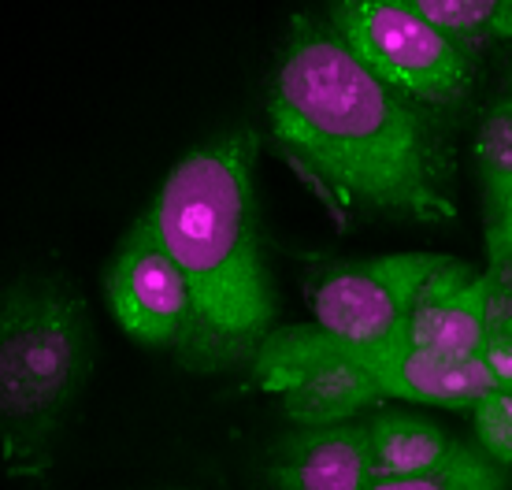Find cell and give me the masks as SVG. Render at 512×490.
I'll use <instances>...</instances> for the list:
<instances>
[{
	"mask_svg": "<svg viewBox=\"0 0 512 490\" xmlns=\"http://www.w3.org/2000/svg\"><path fill=\"white\" fill-rule=\"evenodd\" d=\"M149 490H193V487H149Z\"/></svg>",
	"mask_w": 512,
	"mask_h": 490,
	"instance_id": "d6986e66",
	"label": "cell"
},
{
	"mask_svg": "<svg viewBox=\"0 0 512 490\" xmlns=\"http://www.w3.org/2000/svg\"><path fill=\"white\" fill-rule=\"evenodd\" d=\"M256 156V130L219 134L179 156L141 212L190 283V323L175 346L186 372L249 368L275 331L279 305L260 242Z\"/></svg>",
	"mask_w": 512,
	"mask_h": 490,
	"instance_id": "7a4b0ae2",
	"label": "cell"
},
{
	"mask_svg": "<svg viewBox=\"0 0 512 490\" xmlns=\"http://www.w3.org/2000/svg\"><path fill=\"white\" fill-rule=\"evenodd\" d=\"M386 398L416 401V405H435V409H468L475 401L498 387L483 357H449L435 349L397 346L383 361L372 364Z\"/></svg>",
	"mask_w": 512,
	"mask_h": 490,
	"instance_id": "30bf717a",
	"label": "cell"
},
{
	"mask_svg": "<svg viewBox=\"0 0 512 490\" xmlns=\"http://www.w3.org/2000/svg\"><path fill=\"white\" fill-rule=\"evenodd\" d=\"M457 41L468 56L498 34H512V0H397Z\"/></svg>",
	"mask_w": 512,
	"mask_h": 490,
	"instance_id": "7c38bea8",
	"label": "cell"
},
{
	"mask_svg": "<svg viewBox=\"0 0 512 490\" xmlns=\"http://www.w3.org/2000/svg\"><path fill=\"white\" fill-rule=\"evenodd\" d=\"M490 290H494V331H512V253L490 260Z\"/></svg>",
	"mask_w": 512,
	"mask_h": 490,
	"instance_id": "2e32d148",
	"label": "cell"
},
{
	"mask_svg": "<svg viewBox=\"0 0 512 490\" xmlns=\"http://www.w3.org/2000/svg\"><path fill=\"white\" fill-rule=\"evenodd\" d=\"M104 294L116 323L134 342L153 349L179 346L193 309L190 283L145 216H138L123 234L104 271Z\"/></svg>",
	"mask_w": 512,
	"mask_h": 490,
	"instance_id": "52a82bcc",
	"label": "cell"
},
{
	"mask_svg": "<svg viewBox=\"0 0 512 490\" xmlns=\"http://www.w3.org/2000/svg\"><path fill=\"white\" fill-rule=\"evenodd\" d=\"M364 424H368V442H372L375 479L416 476V472H427V468L449 461L461 450V442L453 439L446 427H438L435 420L416 413L386 409Z\"/></svg>",
	"mask_w": 512,
	"mask_h": 490,
	"instance_id": "8fae6325",
	"label": "cell"
},
{
	"mask_svg": "<svg viewBox=\"0 0 512 490\" xmlns=\"http://www.w3.org/2000/svg\"><path fill=\"white\" fill-rule=\"evenodd\" d=\"M368 490H509V479H505V468L490 461L479 446L461 442V450L442 465L416 476L372 479Z\"/></svg>",
	"mask_w": 512,
	"mask_h": 490,
	"instance_id": "5bb4252c",
	"label": "cell"
},
{
	"mask_svg": "<svg viewBox=\"0 0 512 490\" xmlns=\"http://www.w3.org/2000/svg\"><path fill=\"white\" fill-rule=\"evenodd\" d=\"M260 390L282 401L297 427L346 424L386 398L375 368L320 323L275 327L249 364Z\"/></svg>",
	"mask_w": 512,
	"mask_h": 490,
	"instance_id": "5b68a950",
	"label": "cell"
},
{
	"mask_svg": "<svg viewBox=\"0 0 512 490\" xmlns=\"http://www.w3.org/2000/svg\"><path fill=\"white\" fill-rule=\"evenodd\" d=\"M494 335L490 275H475L461 260H446L420 290L405 323V342L449 357H479Z\"/></svg>",
	"mask_w": 512,
	"mask_h": 490,
	"instance_id": "ba28073f",
	"label": "cell"
},
{
	"mask_svg": "<svg viewBox=\"0 0 512 490\" xmlns=\"http://www.w3.org/2000/svg\"><path fill=\"white\" fill-rule=\"evenodd\" d=\"M509 93H512V90H509Z\"/></svg>",
	"mask_w": 512,
	"mask_h": 490,
	"instance_id": "ffe728a7",
	"label": "cell"
},
{
	"mask_svg": "<svg viewBox=\"0 0 512 490\" xmlns=\"http://www.w3.org/2000/svg\"><path fill=\"white\" fill-rule=\"evenodd\" d=\"M442 253H390L342 264L312 290V312L323 331L357 349L368 364L405 346V323L427 279L446 268Z\"/></svg>",
	"mask_w": 512,
	"mask_h": 490,
	"instance_id": "8992f818",
	"label": "cell"
},
{
	"mask_svg": "<svg viewBox=\"0 0 512 490\" xmlns=\"http://www.w3.org/2000/svg\"><path fill=\"white\" fill-rule=\"evenodd\" d=\"M475 164L483 179V212L490 223L512 205V93L483 116L475 138Z\"/></svg>",
	"mask_w": 512,
	"mask_h": 490,
	"instance_id": "4fadbf2b",
	"label": "cell"
},
{
	"mask_svg": "<svg viewBox=\"0 0 512 490\" xmlns=\"http://www.w3.org/2000/svg\"><path fill=\"white\" fill-rule=\"evenodd\" d=\"M479 357H483V364L490 368L494 383L512 390V331H494Z\"/></svg>",
	"mask_w": 512,
	"mask_h": 490,
	"instance_id": "e0dca14e",
	"label": "cell"
},
{
	"mask_svg": "<svg viewBox=\"0 0 512 490\" xmlns=\"http://www.w3.org/2000/svg\"><path fill=\"white\" fill-rule=\"evenodd\" d=\"M93 372V323L75 286L23 275L0 305V420L12 476H38Z\"/></svg>",
	"mask_w": 512,
	"mask_h": 490,
	"instance_id": "3957f363",
	"label": "cell"
},
{
	"mask_svg": "<svg viewBox=\"0 0 512 490\" xmlns=\"http://www.w3.org/2000/svg\"><path fill=\"white\" fill-rule=\"evenodd\" d=\"M372 442L364 420L297 427L268 453L271 490H368Z\"/></svg>",
	"mask_w": 512,
	"mask_h": 490,
	"instance_id": "9c48e42d",
	"label": "cell"
},
{
	"mask_svg": "<svg viewBox=\"0 0 512 490\" xmlns=\"http://www.w3.org/2000/svg\"><path fill=\"white\" fill-rule=\"evenodd\" d=\"M271 142L338 223L353 212L453 220L431 108L386 86L331 23L297 15L268 93Z\"/></svg>",
	"mask_w": 512,
	"mask_h": 490,
	"instance_id": "6da1fadb",
	"label": "cell"
},
{
	"mask_svg": "<svg viewBox=\"0 0 512 490\" xmlns=\"http://www.w3.org/2000/svg\"><path fill=\"white\" fill-rule=\"evenodd\" d=\"M487 253L490 260H501L512 253V205L501 212L498 220L487 223Z\"/></svg>",
	"mask_w": 512,
	"mask_h": 490,
	"instance_id": "ac0fdd59",
	"label": "cell"
},
{
	"mask_svg": "<svg viewBox=\"0 0 512 490\" xmlns=\"http://www.w3.org/2000/svg\"><path fill=\"white\" fill-rule=\"evenodd\" d=\"M475 446L501 468H512V390L494 387L472 409Z\"/></svg>",
	"mask_w": 512,
	"mask_h": 490,
	"instance_id": "9a60e30c",
	"label": "cell"
},
{
	"mask_svg": "<svg viewBox=\"0 0 512 490\" xmlns=\"http://www.w3.org/2000/svg\"><path fill=\"white\" fill-rule=\"evenodd\" d=\"M327 23L386 86L423 108H449L472 86L468 52L397 0H331Z\"/></svg>",
	"mask_w": 512,
	"mask_h": 490,
	"instance_id": "277c9868",
	"label": "cell"
}]
</instances>
